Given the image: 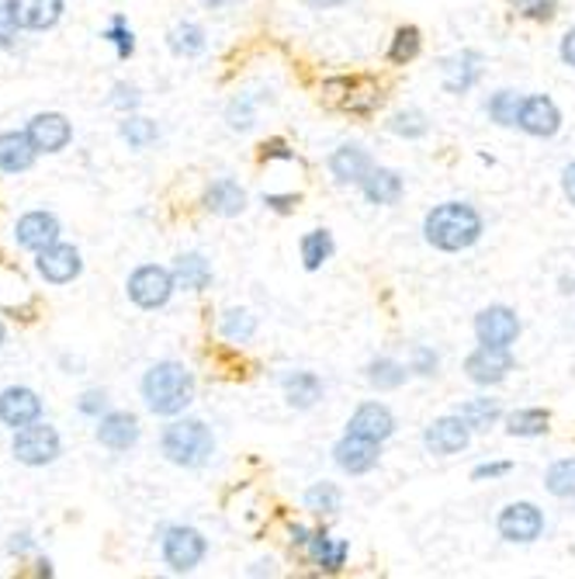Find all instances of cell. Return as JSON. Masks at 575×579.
Instances as JSON below:
<instances>
[{"mask_svg":"<svg viewBox=\"0 0 575 579\" xmlns=\"http://www.w3.org/2000/svg\"><path fill=\"white\" fill-rule=\"evenodd\" d=\"M475 337L486 347H513L521 337V320L510 306H489L475 316Z\"/></svg>","mask_w":575,"mask_h":579,"instance_id":"ba28073f","label":"cell"},{"mask_svg":"<svg viewBox=\"0 0 575 579\" xmlns=\"http://www.w3.org/2000/svg\"><path fill=\"white\" fill-rule=\"evenodd\" d=\"M305 552H309L313 563H316L319 569H326V572H340L343 563H347V541L326 534V531H313Z\"/></svg>","mask_w":575,"mask_h":579,"instance_id":"d4e9b609","label":"cell"},{"mask_svg":"<svg viewBox=\"0 0 575 579\" xmlns=\"http://www.w3.org/2000/svg\"><path fill=\"white\" fill-rule=\"evenodd\" d=\"M191 396H195V379L181 361H160L146 371L143 379V399L149 414L157 417H178L187 409Z\"/></svg>","mask_w":575,"mask_h":579,"instance_id":"7a4b0ae2","label":"cell"},{"mask_svg":"<svg viewBox=\"0 0 575 579\" xmlns=\"http://www.w3.org/2000/svg\"><path fill=\"white\" fill-rule=\"evenodd\" d=\"M309 538H313V531H309V528H302V525H295V528H292V541H295V545H302V549H305V545H309Z\"/></svg>","mask_w":575,"mask_h":579,"instance_id":"11a10c76","label":"cell"},{"mask_svg":"<svg viewBox=\"0 0 575 579\" xmlns=\"http://www.w3.org/2000/svg\"><path fill=\"white\" fill-rule=\"evenodd\" d=\"M302 4H309V8H316V11H330V8L347 4V0H302Z\"/></svg>","mask_w":575,"mask_h":579,"instance_id":"db71d44e","label":"cell"},{"mask_svg":"<svg viewBox=\"0 0 575 579\" xmlns=\"http://www.w3.org/2000/svg\"><path fill=\"white\" fill-rule=\"evenodd\" d=\"M506 4H513V8H521V11H527L534 0H506Z\"/></svg>","mask_w":575,"mask_h":579,"instance_id":"6f0895ef","label":"cell"},{"mask_svg":"<svg viewBox=\"0 0 575 579\" xmlns=\"http://www.w3.org/2000/svg\"><path fill=\"white\" fill-rule=\"evenodd\" d=\"M160 452L167 461L184 465V469H198L216 452V438L201 420H174L160 434Z\"/></svg>","mask_w":575,"mask_h":579,"instance_id":"3957f363","label":"cell"},{"mask_svg":"<svg viewBox=\"0 0 575 579\" xmlns=\"http://www.w3.org/2000/svg\"><path fill=\"white\" fill-rule=\"evenodd\" d=\"M174 271L157 268V264H143L129 274V298L136 303L139 309H160L170 303V295H174Z\"/></svg>","mask_w":575,"mask_h":579,"instance_id":"5b68a950","label":"cell"},{"mask_svg":"<svg viewBox=\"0 0 575 579\" xmlns=\"http://www.w3.org/2000/svg\"><path fill=\"white\" fill-rule=\"evenodd\" d=\"M14 239L17 247L42 254L52 243H60V222H56L52 212H25L14 226Z\"/></svg>","mask_w":575,"mask_h":579,"instance_id":"5bb4252c","label":"cell"},{"mask_svg":"<svg viewBox=\"0 0 575 579\" xmlns=\"http://www.w3.org/2000/svg\"><path fill=\"white\" fill-rule=\"evenodd\" d=\"M347 434L368 438V441H389L395 434V417L389 406L381 403H360L354 409V417L347 420Z\"/></svg>","mask_w":575,"mask_h":579,"instance_id":"9a60e30c","label":"cell"},{"mask_svg":"<svg viewBox=\"0 0 575 579\" xmlns=\"http://www.w3.org/2000/svg\"><path fill=\"white\" fill-rule=\"evenodd\" d=\"M465 371L475 385H500L513 371L510 347H475L465 358Z\"/></svg>","mask_w":575,"mask_h":579,"instance_id":"8fae6325","label":"cell"},{"mask_svg":"<svg viewBox=\"0 0 575 579\" xmlns=\"http://www.w3.org/2000/svg\"><path fill=\"white\" fill-rule=\"evenodd\" d=\"M562 192H565V198L575 205V160L562 171Z\"/></svg>","mask_w":575,"mask_h":579,"instance_id":"f907efd6","label":"cell"},{"mask_svg":"<svg viewBox=\"0 0 575 579\" xmlns=\"http://www.w3.org/2000/svg\"><path fill=\"white\" fill-rule=\"evenodd\" d=\"M264 157H278V160H295V153H288V149H284V143H281V139H274V143H267V146H264Z\"/></svg>","mask_w":575,"mask_h":579,"instance_id":"f5cc1de1","label":"cell"},{"mask_svg":"<svg viewBox=\"0 0 575 579\" xmlns=\"http://www.w3.org/2000/svg\"><path fill=\"white\" fill-rule=\"evenodd\" d=\"M38 149L28 133H0V171L4 174H22L35 163Z\"/></svg>","mask_w":575,"mask_h":579,"instance_id":"7402d4cb","label":"cell"},{"mask_svg":"<svg viewBox=\"0 0 575 579\" xmlns=\"http://www.w3.org/2000/svg\"><path fill=\"white\" fill-rule=\"evenodd\" d=\"M375 167L371 153L364 146H340L333 149V157H330V174L340 181V184H360L364 177H368V171Z\"/></svg>","mask_w":575,"mask_h":579,"instance_id":"ffe728a7","label":"cell"},{"mask_svg":"<svg viewBox=\"0 0 575 579\" xmlns=\"http://www.w3.org/2000/svg\"><path fill=\"white\" fill-rule=\"evenodd\" d=\"M506 472H513V461H489V465H475L472 479L482 482V479H500V476H506Z\"/></svg>","mask_w":575,"mask_h":579,"instance_id":"ee69618b","label":"cell"},{"mask_svg":"<svg viewBox=\"0 0 575 579\" xmlns=\"http://www.w3.org/2000/svg\"><path fill=\"white\" fill-rule=\"evenodd\" d=\"M205 8H212V11H222V8H229V4H236V0H201Z\"/></svg>","mask_w":575,"mask_h":579,"instance_id":"9f6ffc18","label":"cell"},{"mask_svg":"<svg viewBox=\"0 0 575 579\" xmlns=\"http://www.w3.org/2000/svg\"><path fill=\"white\" fill-rule=\"evenodd\" d=\"M42 417V399L35 396L25 385H11L0 392V423L17 431V427H28Z\"/></svg>","mask_w":575,"mask_h":579,"instance_id":"4fadbf2b","label":"cell"},{"mask_svg":"<svg viewBox=\"0 0 575 579\" xmlns=\"http://www.w3.org/2000/svg\"><path fill=\"white\" fill-rule=\"evenodd\" d=\"M457 417H462L472 431H489V427H496V420L503 417V409L496 399H468L457 406Z\"/></svg>","mask_w":575,"mask_h":579,"instance_id":"f1b7e54d","label":"cell"},{"mask_svg":"<svg viewBox=\"0 0 575 579\" xmlns=\"http://www.w3.org/2000/svg\"><path fill=\"white\" fill-rule=\"evenodd\" d=\"M516 128H524L534 139H551L562 128V111L551 98L545 95H530L521 104V119H516Z\"/></svg>","mask_w":575,"mask_h":579,"instance_id":"30bf717a","label":"cell"},{"mask_svg":"<svg viewBox=\"0 0 575 579\" xmlns=\"http://www.w3.org/2000/svg\"><path fill=\"white\" fill-rule=\"evenodd\" d=\"M521 104H524V98L516 95V90H500V95H492V98H489L486 111H489V119H492L496 125L513 128L516 119H521Z\"/></svg>","mask_w":575,"mask_h":579,"instance_id":"1f68e13d","label":"cell"},{"mask_svg":"<svg viewBox=\"0 0 575 579\" xmlns=\"http://www.w3.org/2000/svg\"><path fill=\"white\" fill-rule=\"evenodd\" d=\"M205 46H208L205 42V32L195 22H181L174 32H170V49H174L178 56H201Z\"/></svg>","mask_w":575,"mask_h":579,"instance_id":"d590c367","label":"cell"},{"mask_svg":"<svg viewBox=\"0 0 575 579\" xmlns=\"http://www.w3.org/2000/svg\"><path fill=\"white\" fill-rule=\"evenodd\" d=\"M25 133L32 136L38 153H60V149L73 139V125L63 115H56V111H42V115H35L28 122Z\"/></svg>","mask_w":575,"mask_h":579,"instance_id":"e0dca14e","label":"cell"},{"mask_svg":"<svg viewBox=\"0 0 575 579\" xmlns=\"http://www.w3.org/2000/svg\"><path fill=\"white\" fill-rule=\"evenodd\" d=\"M32 549H35L32 534H14V541L8 545V552H11V555H25V552H32Z\"/></svg>","mask_w":575,"mask_h":579,"instance_id":"816d5d0a","label":"cell"},{"mask_svg":"<svg viewBox=\"0 0 575 579\" xmlns=\"http://www.w3.org/2000/svg\"><path fill=\"white\" fill-rule=\"evenodd\" d=\"M545 485H548L551 496L572 500V496H575V458L554 461L551 469H548V476H545Z\"/></svg>","mask_w":575,"mask_h":579,"instance_id":"e575fe53","label":"cell"},{"mask_svg":"<svg viewBox=\"0 0 575 579\" xmlns=\"http://www.w3.org/2000/svg\"><path fill=\"white\" fill-rule=\"evenodd\" d=\"M281 389H284V399L295 409H313L322 399V382L316 371H292V375H284Z\"/></svg>","mask_w":575,"mask_h":579,"instance_id":"484cf974","label":"cell"},{"mask_svg":"<svg viewBox=\"0 0 575 579\" xmlns=\"http://www.w3.org/2000/svg\"><path fill=\"white\" fill-rule=\"evenodd\" d=\"M424 236L430 247L444 254H462L475 247L482 236V215H478L468 201H444L433 205L424 219Z\"/></svg>","mask_w":575,"mask_h":579,"instance_id":"6da1fadb","label":"cell"},{"mask_svg":"<svg viewBox=\"0 0 575 579\" xmlns=\"http://www.w3.org/2000/svg\"><path fill=\"white\" fill-rule=\"evenodd\" d=\"M264 205H271L274 212H292L298 205V195H267Z\"/></svg>","mask_w":575,"mask_h":579,"instance_id":"7dc6e473","label":"cell"},{"mask_svg":"<svg viewBox=\"0 0 575 579\" xmlns=\"http://www.w3.org/2000/svg\"><path fill=\"white\" fill-rule=\"evenodd\" d=\"M105 406H108V396H105V392H84L81 414H87V417H101V414H105Z\"/></svg>","mask_w":575,"mask_h":579,"instance_id":"f6af8a7d","label":"cell"},{"mask_svg":"<svg viewBox=\"0 0 575 579\" xmlns=\"http://www.w3.org/2000/svg\"><path fill=\"white\" fill-rule=\"evenodd\" d=\"M11 452H14V458L22 461V465H32V469H38V465H49V461L60 458V434H56V427L35 420L28 427H17Z\"/></svg>","mask_w":575,"mask_h":579,"instance_id":"277c9868","label":"cell"},{"mask_svg":"<svg viewBox=\"0 0 575 579\" xmlns=\"http://www.w3.org/2000/svg\"><path fill=\"white\" fill-rule=\"evenodd\" d=\"M14 35H17V22H14L8 4H4V8H0V49H8L14 42Z\"/></svg>","mask_w":575,"mask_h":579,"instance_id":"bcb514c9","label":"cell"},{"mask_svg":"<svg viewBox=\"0 0 575 579\" xmlns=\"http://www.w3.org/2000/svg\"><path fill=\"white\" fill-rule=\"evenodd\" d=\"M208 552V541L201 531L174 525L163 534V563L170 566V572H191L201 566V558Z\"/></svg>","mask_w":575,"mask_h":579,"instance_id":"8992f818","label":"cell"},{"mask_svg":"<svg viewBox=\"0 0 575 579\" xmlns=\"http://www.w3.org/2000/svg\"><path fill=\"white\" fill-rule=\"evenodd\" d=\"M559 52H562V63L575 70V28L565 32V39H562V49H559Z\"/></svg>","mask_w":575,"mask_h":579,"instance_id":"681fc988","label":"cell"},{"mask_svg":"<svg viewBox=\"0 0 575 579\" xmlns=\"http://www.w3.org/2000/svg\"><path fill=\"white\" fill-rule=\"evenodd\" d=\"M437 365H440L437 350H430V347H424V344L413 347V354H409V371H416V375H437Z\"/></svg>","mask_w":575,"mask_h":579,"instance_id":"60d3db41","label":"cell"},{"mask_svg":"<svg viewBox=\"0 0 575 579\" xmlns=\"http://www.w3.org/2000/svg\"><path fill=\"white\" fill-rule=\"evenodd\" d=\"M98 441L108 447V452L122 455L139 441V420L132 414H105L98 423Z\"/></svg>","mask_w":575,"mask_h":579,"instance_id":"44dd1931","label":"cell"},{"mask_svg":"<svg viewBox=\"0 0 575 579\" xmlns=\"http://www.w3.org/2000/svg\"><path fill=\"white\" fill-rule=\"evenodd\" d=\"M551 417L545 409H516L506 417V434L510 438H541L548 431Z\"/></svg>","mask_w":575,"mask_h":579,"instance_id":"f546056e","label":"cell"},{"mask_svg":"<svg viewBox=\"0 0 575 579\" xmlns=\"http://www.w3.org/2000/svg\"><path fill=\"white\" fill-rule=\"evenodd\" d=\"M381 458V444L378 441H368V438H357V434H347L333 444V461L340 465L347 476H364L371 472Z\"/></svg>","mask_w":575,"mask_h":579,"instance_id":"7c38bea8","label":"cell"},{"mask_svg":"<svg viewBox=\"0 0 575 579\" xmlns=\"http://www.w3.org/2000/svg\"><path fill=\"white\" fill-rule=\"evenodd\" d=\"M478 77H482V52H475V49L451 56L444 66V87L451 90V95H468V90L478 84Z\"/></svg>","mask_w":575,"mask_h":579,"instance_id":"d6986e66","label":"cell"},{"mask_svg":"<svg viewBox=\"0 0 575 579\" xmlns=\"http://www.w3.org/2000/svg\"><path fill=\"white\" fill-rule=\"evenodd\" d=\"M305 510L313 514H337L340 510V490L333 482H316L313 490H305Z\"/></svg>","mask_w":575,"mask_h":579,"instance_id":"74e56055","label":"cell"},{"mask_svg":"<svg viewBox=\"0 0 575 579\" xmlns=\"http://www.w3.org/2000/svg\"><path fill=\"white\" fill-rule=\"evenodd\" d=\"M302 264H305V271H319L326 260L333 257V236H330V230H313V233H305L302 236Z\"/></svg>","mask_w":575,"mask_h":579,"instance_id":"83f0119b","label":"cell"},{"mask_svg":"<svg viewBox=\"0 0 575 579\" xmlns=\"http://www.w3.org/2000/svg\"><path fill=\"white\" fill-rule=\"evenodd\" d=\"M527 14L534 17V22H548V17L554 14V0H534V4L527 8Z\"/></svg>","mask_w":575,"mask_h":579,"instance_id":"c3c4849f","label":"cell"},{"mask_svg":"<svg viewBox=\"0 0 575 579\" xmlns=\"http://www.w3.org/2000/svg\"><path fill=\"white\" fill-rule=\"evenodd\" d=\"M360 192L371 205H395L402 192H406V184H402V177L389 171V167H371L368 177L360 181Z\"/></svg>","mask_w":575,"mask_h":579,"instance_id":"603a6c76","label":"cell"},{"mask_svg":"<svg viewBox=\"0 0 575 579\" xmlns=\"http://www.w3.org/2000/svg\"><path fill=\"white\" fill-rule=\"evenodd\" d=\"M496 528L513 545H530V541H538L545 534V514L534 503H510V507L500 510Z\"/></svg>","mask_w":575,"mask_h":579,"instance_id":"52a82bcc","label":"cell"},{"mask_svg":"<svg viewBox=\"0 0 575 579\" xmlns=\"http://www.w3.org/2000/svg\"><path fill=\"white\" fill-rule=\"evenodd\" d=\"M174 282L184 292H205L212 285V268H208V260L201 254H181L174 260Z\"/></svg>","mask_w":575,"mask_h":579,"instance_id":"4316f807","label":"cell"},{"mask_svg":"<svg viewBox=\"0 0 575 579\" xmlns=\"http://www.w3.org/2000/svg\"><path fill=\"white\" fill-rule=\"evenodd\" d=\"M105 39H108V42H114V49H119L122 60H129L132 49H136V39H132V32L125 28V17H114L111 28L105 32Z\"/></svg>","mask_w":575,"mask_h":579,"instance_id":"ab89813d","label":"cell"},{"mask_svg":"<svg viewBox=\"0 0 575 579\" xmlns=\"http://www.w3.org/2000/svg\"><path fill=\"white\" fill-rule=\"evenodd\" d=\"M406 365H399L395 358H375L368 365V382L378 389V392H389V389H399L402 382H406Z\"/></svg>","mask_w":575,"mask_h":579,"instance_id":"4dcf8cb0","label":"cell"},{"mask_svg":"<svg viewBox=\"0 0 575 579\" xmlns=\"http://www.w3.org/2000/svg\"><path fill=\"white\" fill-rule=\"evenodd\" d=\"M472 427L451 414V417H440L433 420L427 431H424V444H427V452L430 455H440V458H448V455H457V452H465L468 441H472Z\"/></svg>","mask_w":575,"mask_h":579,"instance_id":"9c48e42d","label":"cell"},{"mask_svg":"<svg viewBox=\"0 0 575 579\" xmlns=\"http://www.w3.org/2000/svg\"><path fill=\"white\" fill-rule=\"evenodd\" d=\"M4 341H8V330H4V323H0V347H4Z\"/></svg>","mask_w":575,"mask_h":579,"instance_id":"680465c9","label":"cell"},{"mask_svg":"<svg viewBox=\"0 0 575 579\" xmlns=\"http://www.w3.org/2000/svg\"><path fill=\"white\" fill-rule=\"evenodd\" d=\"M205 209L212 212V215H222V219H233L246 209V192L240 188L236 181H216L212 188L205 192Z\"/></svg>","mask_w":575,"mask_h":579,"instance_id":"cb8c5ba5","label":"cell"},{"mask_svg":"<svg viewBox=\"0 0 575 579\" xmlns=\"http://www.w3.org/2000/svg\"><path fill=\"white\" fill-rule=\"evenodd\" d=\"M416 52H419V28H413V25L399 28L395 39H392V49H389V60L402 66V63L416 60Z\"/></svg>","mask_w":575,"mask_h":579,"instance_id":"f35d334b","label":"cell"},{"mask_svg":"<svg viewBox=\"0 0 575 579\" xmlns=\"http://www.w3.org/2000/svg\"><path fill=\"white\" fill-rule=\"evenodd\" d=\"M229 128H236V133H246V128H254V104L250 101H236L229 108Z\"/></svg>","mask_w":575,"mask_h":579,"instance_id":"b9f144b4","label":"cell"},{"mask_svg":"<svg viewBox=\"0 0 575 579\" xmlns=\"http://www.w3.org/2000/svg\"><path fill=\"white\" fill-rule=\"evenodd\" d=\"M122 139L132 146V149H146V146H152L160 139V128H157V122L152 119H143V115H125V122H122Z\"/></svg>","mask_w":575,"mask_h":579,"instance_id":"d6a6232c","label":"cell"},{"mask_svg":"<svg viewBox=\"0 0 575 579\" xmlns=\"http://www.w3.org/2000/svg\"><path fill=\"white\" fill-rule=\"evenodd\" d=\"M8 11L17 28L46 32L63 17V0H8Z\"/></svg>","mask_w":575,"mask_h":579,"instance_id":"ac0fdd59","label":"cell"},{"mask_svg":"<svg viewBox=\"0 0 575 579\" xmlns=\"http://www.w3.org/2000/svg\"><path fill=\"white\" fill-rule=\"evenodd\" d=\"M81 268H84V260H81V254H76V247H70V243H52V247H46L42 254H38V274L52 285L73 282V278L81 274Z\"/></svg>","mask_w":575,"mask_h":579,"instance_id":"2e32d148","label":"cell"},{"mask_svg":"<svg viewBox=\"0 0 575 579\" xmlns=\"http://www.w3.org/2000/svg\"><path fill=\"white\" fill-rule=\"evenodd\" d=\"M139 90L136 87H129V84H119V87H114V98H111V108H119V111H125V115H129V111H136L139 108Z\"/></svg>","mask_w":575,"mask_h":579,"instance_id":"7bdbcfd3","label":"cell"},{"mask_svg":"<svg viewBox=\"0 0 575 579\" xmlns=\"http://www.w3.org/2000/svg\"><path fill=\"white\" fill-rule=\"evenodd\" d=\"M389 128H392L395 136H402V139H419V136L430 133V122H427V115L419 108H406V111H399V115L389 122Z\"/></svg>","mask_w":575,"mask_h":579,"instance_id":"8d00e7d4","label":"cell"},{"mask_svg":"<svg viewBox=\"0 0 575 579\" xmlns=\"http://www.w3.org/2000/svg\"><path fill=\"white\" fill-rule=\"evenodd\" d=\"M219 330H222L225 341L246 344V341H250L254 333H257V320H254V312H246V309H229V312L222 316Z\"/></svg>","mask_w":575,"mask_h":579,"instance_id":"836d02e7","label":"cell"}]
</instances>
